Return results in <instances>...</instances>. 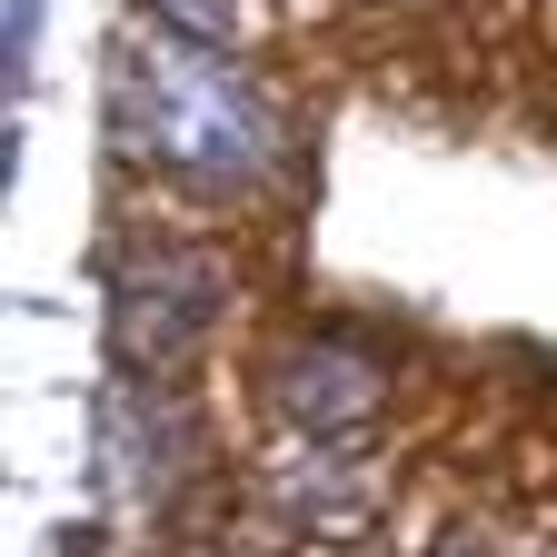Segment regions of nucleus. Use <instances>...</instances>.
I'll use <instances>...</instances> for the list:
<instances>
[{
  "mask_svg": "<svg viewBox=\"0 0 557 557\" xmlns=\"http://www.w3.org/2000/svg\"><path fill=\"white\" fill-rule=\"evenodd\" d=\"M269 398L289 408L309 438H348L379 408V369L359 359V348H338V338H299L289 359L269 369Z\"/></svg>",
  "mask_w": 557,
  "mask_h": 557,
  "instance_id": "3",
  "label": "nucleus"
},
{
  "mask_svg": "<svg viewBox=\"0 0 557 557\" xmlns=\"http://www.w3.org/2000/svg\"><path fill=\"white\" fill-rule=\"evenodd\" d=\"M40 11L50 0H11V81H30V60H40Z\"/></svg>",
  "mask_w": 557,
  "mask_h": 557,
  "instance_id": "6",
  "label": "nucleus"
},
{
  "mask_svg": "<svg viewBox=\"0 0 557 557\" xmlns=\"http://www.w3.org/2000/svg\"><path fill=\"white\" fill-rule=\"evenodd\" d=\"M129 100H139V120H150V150H160L170 170H189V180L249 189V180H269V160H278L269 100H259L209 40H180V30L150 40V50L129 60Z\"/></svg>",
  "mask_w": 557,
  "mask_h": 557,
  "instance_id": "1",
  "label": "nucleus"
},
{
  "mask_svg": "<svg viewBox=\"0 0 557 557\" xmlns=\"http://www.w3.org/2000/svg\"><path fill=\"white\" fill-rule=\"evenodd\" d=\"M90 468L110 498H150V487L170 478V408L160 398H139L129 379L90 408Z\"/></svg>",
  "mask_w": 557,
  "mask_h": 557,
  "instance_id": "4",
  "label": "nucleus"
},
{
  "mask_svg": "<svg viewBox=\"0 0 557 557\" xmlns=\"http://www.w3.org/2000/svg\"><path fill=\"white\" fill-rule=\"evenodd\" d=\"M209 299H220V278L199 259H160V269H129L120 299H110V369L120 379H170L199 329H209Z\"/></svg>",
  "mask_w": 557,
  "mask_h": 557,
  "instance_id": "2",
  "label": "nucleus"
},
{
  "mask_svg": "<svg viewBox=\"0 0 557 557\" xmlns=\"http://www.w3.org/2000/svg\"><path fill=\"white\" fill-rule=\"evenodd\" d=\"M150 11L180 30V40H209V50H220V40H239V21H249V0H150Z\"/></svg>",
  "mask_w": 557,
  "mask_h": 557,
  "instance_id": "5",
  "label": "nucleus"
}]
</instances>
